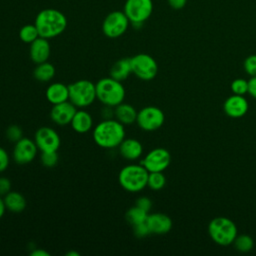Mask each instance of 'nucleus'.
<instances>
[{"label": "nucleus", "instance_id": "obj_5", "mask_svg": "<svg viewBox=\"0 0 256 256\" xmlns=\"http://www.w3.org/2000/svg\"><path fill=\"white\" fill-rule=\"evenodd\" d=\"M208 234L216 244L220 246H228L233 244L238 235L237 226L227 217H215L208 224Z\"/></svg>", "mask_w": 256, "mask_h": 256}, {"label": "nucleus", "instance_id": "obj_38", "mask_svg": "<svg viewBox=\"0 0 256 256\" xmlns=\"http://www.w3.org/2000/svg\"><path fill=\"white\" fill-rule=\"evenodd\" d=\"M169 6L175 10H179L185 7L187 0H167Z\"/></svg>", "mask_w": 256, "mask_h": 256}, {"label": "nucleus", "instance_id": "obj_39", "mask_svg": "<svg viewBox=\"0 0 256 256\" xmlns=\"http://www.w3.org/2000/svg\"><path fill=\"white\" fill-rule=\"evenodd\" d=\"M30 255H31V256H49L50 254H49L47 251H45V250H43V249H41V248H38V249H34V250L30 253Z\"/></svg>", "mask_w": 256, "mask_h": 256}, {"label": "nucleus", "instance_id": "obj_9", "mask_svg": "<svg viewBox=\"0 0 256 256\" xmlns=\"http://www.w3.org/2000/svg\"><path fill=\"white\" fill-rule=\"evenodd\" d=\"M165 121L164 112L156 106H146L137 113L136 123L144 131H156Z\"/></svg>", "mask_w": 256, "mask_h": 256}, {"label": "nucleus", "instance_id": "obj_36", "mask_svg": "<svg viewBox=\"0 0 256 256\" xmlns=\"http://www.w3.org/2000/svg\"><path fill=\"white\" fill-rule=\"evenodd\" d=\"M12 183L7 177H0V196L4 197L7 193L11 191Z\"/></svg>", "mask_w": 256, "mask_h": 256}, {"label": "nucleus", "instance_id": "obj_29", "mask_svg": "<svg viewBox=\"0 0 256 256\" xmlns=\"http://www.w3.org/2000/svg\"><path fill=\"white\" fill-rule=\"evenodd\" d=\"M58 159H59V156L57 151H45V152H41V155H40V161L42 165L47 168H52L56 166V164L58 163Z\"/></svg>", "mask_w": 256, "mask_h": 256}, {"label": "nucleus", "instance_id": "obj_27", "mask_svg": "<svg viewBox=\"0 0 256 256\" xmlns=\"http://www.w3.org/2000/svg\"><path fill=\"white\" fill-rule=\"evenodd\" d=\"M39 32L35 24H26L19 31V37L21 41L27 44H31L39 37Z\"/></svg>", "mask_w": 256, "mask_h": 256}, {"label": "nucleus", "instance_id": "obj_23", "mask_svg": "<svg viewBox=\"0 0 256 256\" xmlns=\"http://www.w3.org/2000/svg\"><path fill=\"white\" fill-rule=\"evenodd\" d=\"M4 203L6 206V209L13 213H20L22 212L27 205L25 197L17 191H10L7 193L4 198Z\"/></svg>", "mask_w": 256, "mask_h": 256}, {"label": "nucleus", "instance_id": "obj_32", "mask_svg": "<svg viewBox=\"0 0 256 256\" xmlns=\"http://www.w3.org/2000/svg\"><path fill=\"white\" fill-rule=\"evenodd\" d=\"M243 67H244L245 72H246L248 75H250L251 77H252V76H256V54L249 55V56L244 60Z\"/></svg>", "mask_w": 256, "mask_h": 256}, {"label": "nucleus", "instance_id": "obj_25", "mask_svg": "<svg viewBox=\"0 0 256 256\" xmlns=\"http://www.w3.org/2000/svg\"><path fill=\"white\" fill-rule=\"evenodd\" d=\"M148 212H146L145 210L141 209L140 207L134 205L132 207H130L126 213H125V219L126 221L131 225V226H134L138 223H141V222H144L146 221L147 219V216H148Z\"/></svg>", "mask_w": 256, "mask_h": 256}, {"label": "nucleus", "instance_id": "obj_17", "mask_svg": "<svg viewBox=\"0 0 256 256\" xmlns=\"http://www.w3.org/2000/svg\"><path fill=\"white\" fill-rule=\"evenodd\" d=\"M51 47L48 39L39 36L30 44L29 55L35 64L46 62L50 56Z\"/></svg>", "mask_w": 256, "mask_h": 256}, {"label": "nucleus", "instance_id": "obj_16", "mask_svg": "<svg viewBox=\"0 0 256 256\" xmlns=\"http://www.w3.org/2000/svg\"><path fill=\"white\" fill-rule=\"evenodd\" d=\"M151 234L163 235L168 233L172 228L171 218L164 213H149L146 219Z\"/></svg>", "mask_w": 256, "mask_h": 256}, {"label": "nucleus", "instance_id": "obj_26", "mask_svg": "<svg viewBox=\"0 0 256 256\" xmlns=\"http://www.w3.org/2000/svg\"><path fill=\"white\" fill-rule=\"evenodd\" d=\"M233 245L235 247V249L239 252H249L253 249L254 247V240L251 236L247 235V234H241V235H237Z\"/></svg>", "mask_w": 256, "mask_h": 256}, {"label": "nucleus", "instance_id": "obj_11", "mask_svg": "<svg viewBox=\"0 0 256 256\" xmlns=\"http://www.w3.org/2000/svg\"><path fill=\"white\" fill-rule=\"evenodd\" d=\"M171 162L170 152L165 148H154L142 159V164L148 172H163Z\"/></svg>", "mask_w": 256, "mask_h": 256}, {"label": "nucleus", "instance_id": "obj_10", "mask_svg": "<svg viewBox=\"0 0 256 256\" xmlns=\"http://www.w3.org/2000/svg\"><path fill=\"white\" fill-rule=\"evenodd\" d=\"M129 22L124 11H113L105 17L102 24V31L108 38H117L126 32Z\"/></svg>", "mask_w": 256, "mask_h": 256}, {"label": "nucleus", "instance_id": "obj_3", "mask_svg": "<svg viewBox=\"0 0 256 256\" xmlns=\"http://www.w3.org/2000/svg\"><path fill=\"white\" fill-rule=\"evenodd\" d=\"M125 88L122 82L112 77H105L96 83V97L104 105L116 107L124 101Z\"/></svg>", "mask_w": 256, "mask_h": 256}, {"label": "nucleus", "instance_id": "obj_12", "mask_svg": "<svg viewBox=\"0 0 256 256\" xmlns=\"http://www.w3.org/2000/svg\"><path fill=\"white\" fill-rule=\"evenodd\" d=\"M34 141L41 152L58 151L61 140L58 133L51 127H40L34 135Z\"/></svg>", "mask_w": 256, "mask_h": 256}, {"label": "nucleus", "instance_id": "obj_21", "mask_svg": "<svg viewBox=\"0 0 256 256\" xmlns=\"http://www.w3.org/2000/svg\"><path fill=\"white\" fill-rule=\"evenodd\" d=\"M137 113L136 109L128 104V103H120L116 107H114V116L116 120H118L123 125H130L136 122L137 119Z\"/></svg>", "mask_w": 256, "mask_h": 256}, {"label": "nucleus", "instance_id": "obj_15", "mask_svg": "<svg viewBox=\"0 0 256 256\" xmlns=\"http://www.w3.org/2000/svg\"><path fill=\"white\" fill-rule=\"evenodd\" d=\"M249 105L246 98L243 95H235L228 97L224 104V112L231 118H240L244 116L248 111Z\"/></svg>", "mask_w": 256, "mask_h": 256}, {"label": "nucleus", "instance_id": "obj_22", "mask_svg": "<svg viewBox=\"0 0 256 256\" xmlns=\"http://www.w3.org/2000/svg\"><path fill=\"white\" fill-rule=\"evenodd\" d=\"M130 74H132L130 58H121L117 60L110 69V77L120 82L126 80Z\"/></svg>", "mask_w": 256, "mask_h": 256}, {"label": "nucleus", "instance_id": "obj_6", "mask_svg": "<svg viewBox=\"0 0 256 256\" xmlns=\"http://www.w3.org/2000/svg\"><path fill=\"white\" fill-rule=\"evenodd\" d=\"M69 101L77 108H85L94 103L96 97V84L87 79L77 80L68 85Z\"/></svg>", "mask_w": 256, "mask_h": 256}, {"label": "nucleus", "instance_id": "obj_34", "mask_svg": "<svg viewBox=\"0 0 256 256\" xmlns=\"http://www.w3.org/2000/svg\"><path fill=\"white\" fill-rule=\"evenodd\" d=\"M135 205L140 207L141 209L145 210L146 212H150L151 208H152V201L149 197L147 196H141L139 198H137L136 202H135Z\"/></svg>", "mask_w": 256, "mask_h": 256}, {"label": "nucleus", "instance_id": "obj_2", "mask_svg": "<svg viewBox=\"0 0 256 256\" xmlns=\"http://www.w3.org/2000/svg\"><path fill=\"white\" fill-rule=\"evenodd\" d=\"M34 24L41 37L51 39L64 32L67 27V18L61 11L47 8L37 14Z\"/></svg>", "mask_w": 256, "mask_h": 256}, {"label": "nucleus", "instance_id": "obj_41", "mask_svg": "<svg viewBox=\"0 0 256 256\" xmlns=\"http://www.w3.org/2000/svg\"><path fill=\"white\" fill-rule=\"evenodd\" d=\"M66 255L67 256H79V253L76 251H70V252H67Z\"/></svg>", "mask_w": 256, "mask_h": 256}, {"label": "nucleus", "instance_id": "obj_19", "mask_svg": "<svg viewBox=\"0 0 256 256\" xmlns=\"http://www.w3.org/2000/svg\"><path fill=\"white\" fill-rule=\"evenodd\" d=\"M45 95L48 102H50L52 105L68 101L69 100L68 86L60 82L52 83L47 87Z\"/></svg>", "mask_w": 256, "mask_h": 256}, {"label": "nucleus", "instance_id": "obj_33", "mask_svg": "<svg viewBox=\"0 0 256 256\" xmlns=\"http://www.w3.org/2000/svg\"><path fill=\"white\" fill-rule=\"evenodd\" d=\"M132 228H133V233L137 238H143V237H146L149 234H151L146 221L138 223V224L132 226Z\"/></svg>", "mask_w": 256, "mask_h": 256}, {"label": "nucleus", "instance_id": "obj_37", "mask_svg": "<svg viewBox=\"0 0 256 256\" xmlns=\"http://www.w3.org/2000/svg\"><path fill=\"white\" fill-rule=\"evenodd\" d=\"M248 93L256 99V76H252L248 80Z\"/></svg>", "mask_w": 256, "mask_h": 256}, {"label": "nucleus", "instance_id": "obj_1", "mask_svg": "<svg viewBox=\"0 0 256 256\" xmlns=\"http://www.w3.org/2000/svg\"><path fill=\"white\" fill-rule=\"evenodd\" d=\"M125 128L116 119H104L93 129V140L101 148L113 149L125 139Z\"/></svg>", "mask_w": 256, "mask_h": 256}, {"label": "nucleus", "instance_id": "obj_14", "mask_svg": "<svg viewBox=\"0 0 256 256\" xmlns=\"http://www.w3.org/2000/svg\"><path fill=\"white\" fill-rule=\"evenodd\" d=\"M76 111L77 107L68 100L53 105L50 111V118L57 125H68L71 123Z\"/></svg>", "mask_w": 256, "mask_h": 256}, {"label": "nucleus", "instance_id": "obj_7", "mask_svg": "<svg viewBox=\"0 0 256 256\" xmlns=\"http://www.w3.org/2000/svg\"><path fill=\"white\" fill-rule=\"evenodd\" d=\"M152 0H126L124 13L133 26H141L152 14Z\"/></svg>", "mask_w": 256, "mask_h": 256}, {"label": "nucleus", "instance_id": "obj_35", "mask_svg": "<svg viewBox=\"0 0 256 256\" xmlns=\"http://www.w3.org/2000/svg\"><path fill=\"white\" fill-rule=\"evenodd\" d=\"M9 161L10 158L8 152L3 147H0V173L4 172L8 168Z\"/></svg>", "mask_w": 256, "mask_h": 256}, {"label": "nucleus", "instance_id": "obj_30", "mask_svg": "<svg viewBox=\"0 0 256 256\" xmlns=\"http://www.w3.org/2000/svg\"><path fill=\"white\" fill-rule=\"evenodd\" d=\"M5 137L7 138V140L9 142L16 143L21 138H23V131L20 126H18L16 124H12L6 128Z\"/></svg>", "mask_w": 256, "mask_h": 256}, {"label": "nucleus", "instance_id": "obj_31", "mask_svg": "<svg viewBox=\"0 0 256 256\" xmlns=\"http://www.w3.org/2000/svg\"><path fill=\"white\" fill-rule=\"evenodd\" d=\"M231 91L235 95H245L248 93V81L243 78H237L231 83Z\"/></svg>", "mask_w": 256, "mask_h": 256}, {"label": "nucleus", "instance_id": "obj_20", "mask_svg": "<svg viewBox=\"0 0 256 256\" xmlns=\"http://www.w3.org/2000/svg\"><path fill=\"white\" fill-rule=\"evenodd\" d=\"M70 125L77 133H87L93 128V118L89 112L85 110H77Z\"/></svg>", "mask_w": 256, "mask_h": 256}, {"label": "nucleus", "instance_id": "obj_18", "mask_svg": "<svg viewBox=\"0 0 256 256\" xmlns=\"http://www.w3.org/2000/svg\"><path fill=\"white\" fill-rule=\"evenodd\" d=\"M119 154L126 160H136L143 153V146L140 141L134 138H125L118 146Z\"/></svg>", "mask_w": 256, "mask_h": 256}, {"label": "nucleus", "instance_id": "obj_4", "mask_svg": "<svg viewBox=\"0 0 256 256\" xmlns=\"http://www.w3.org/2000/svg\"><path fill=\"white\" fill-rule=\"evenodd\" d=\"M149 172L142 164L124 166L118 175L120 186L128 192H139L147 186Z\"/></svg>", "mask_w": 256, "mask_h": 256}, {"label": "nucleus", "instance_id": "obj_28", "mask_svg": "<svg viewBox=\"0 0 256 256\" xmlns=\"http://www.w3.org/2000/svg\"><path fill=\"white\" fill-rule=\"evenodd\" d=\"M166 184V177L163 172H149L147 186L152 190H161Z\"/></svg>", "mask_w": 256, "mask_h": 256}, {"label": "nucleus", "instance_id": "obj_24", "mask_svg": "<svg viewBox=\"0 0 256 256\" xmlns=\"http://www.w3.org/2000/svg\"><path fill=\"white\" fill-rule=\"evenodd\" d=\"M55 73H56L55 67L48 61L37 64L33 70L34 78L37 81L43 82V83L49 82L50 80H52L55 76Z\"/></svg>", "mask_w": 256, "mask_h": 256}, {"label": "nucleus", "instance_id": "obj_13", "mask_svg": "<svg viewBox=\"0 0 256 256\" xmlns=\"http://www.w3.org/2000/svg\"><path fill=\"white\" fill-rule=\"evenodd\" d=\"M38 150L34 140L23 137L14 144L13 160L20 165L28 164L35 159Z\"/></svg>", "mask_w": 256, "mask_h": 256}, {"label": "nucleus", "instance_id": "obj_8", "mask_svg": "<svg viewBox=\"0 0 256 256\" xmlns=\"http://www.w3.org/2000/svg\"><path fill=\"white\" fill-rule=\"evenodd\" d=\"M132 73L139 79L149 81L158 73V64L149 54L139 53L130 58Z\"/></svg>", "mask_w": 256, "mask_h": 256}, {"label": "nucleus", "instance_id": "obj_40", "mask_svg": "<svg viewBox=\"0 0 256 256\" xmlns=\"http://www.w3.org/2000/svg\"><path fill=\"white\" fill-rule=\"evenodd\" d=\"M6 206H5V203H4V200L3 198L0 196V219L4 216L5 214V211H6Z\"/></svg>", "mask_w": 256, "mask_h": 256}]
</instances>
